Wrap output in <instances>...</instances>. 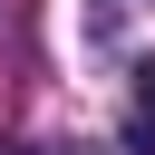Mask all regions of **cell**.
<instances>
[{
    "label": "cell",
    "mask_w": 155,
    "mask_h": 155,
    "mask_svg": "<svg viewBox=\"0 0 155 155\" xmlns=\"http://www.w3.org/2000/svg\"><path fill=\"white\" fill-rule=\"evenodd\" d=\"M0 155H10V145H0Z\"/></svg>",
    "instance_id": "cell-2"
},
{
    "label": "cell",
    "mask_w": 155,
    "mask_h": 155,
    "mask_svg": "<svg viewBox=\"0 0 155 155\" xmlns=\"http://www.w3.org/2000/svg\"><path fill=\"white\" fill-rule=\"evenodd\" d=\"M126 145H136V155H155V68L136 78V107H126Z\"/></svg>",
    "instance_id": "cell-1"
}]
</instances>
